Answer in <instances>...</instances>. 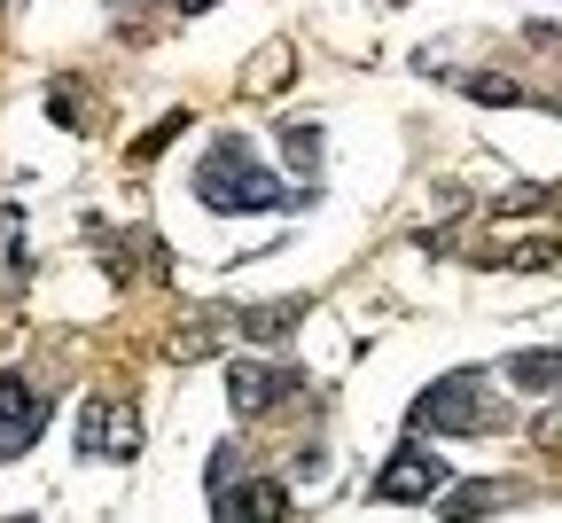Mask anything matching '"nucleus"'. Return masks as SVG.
<instances>
[{
  "mask_svg": "<svg viewBox=\"0 0 562 523\" xmlns=\"http://www.w3.org/2000/svg\"><path fill=\"white\" fill-rule=\"evenodd\" d=\"M446 485H453L446 454H430V445H398V454L383 461V477H375V500H438Z\"/></svg>",
  "mask_w": 562,
  "mask_h": 523,
  "instance_id": "obj_5",
  "label": "nucleus"
},
{
  "mask_svg": "<svg viewBox=\"0 0 562 523\" xmlns=\"http://www.w3.org/2000/svg\"><path fill=\"white\" fill-rule=\"evenodd\" d=\"M508 500V485H461V492H446V515L461 523V515H484V508H501Z\"/></svg>",
  "mask_w": 562,
  "mask_h": 523,
  "instance_id": "obj_13",
  "label": "nucleus"
},
{
  "mask_svg": "<svg viewBox=\"0 0 562 523\" xmlns=\"http://www.w3.org/2000/svg\"><path fill=\"white\" fill-rule=\"evenodd\" d=\"M281 165H290L305 188H321V125H290V133H281Z\"/></svg>",
  "mask_w": 562,
  "mask_h": 523,
  "instance_id": "obj_10",
  "label": "nucleus"
},
{
  "mask_svg": "<svg viewBox=\"0 0 562 523\" xmlns=\"http://www.w3.org/2000/svg\"><path fill=\"white\" fill-rule=\"evenodd\" d=\"M172 133H188V110H172L165 125H149V141H133V157H157V148H165Z\"/></svg>",
  "mask_w": 562,
  "mask_h": 523,
  "instance_id": "obj_15",
  "label": "nucleus"
},
{
  "mask_svg": "<svg viewBox=\"0 0 562 523\" xmlns=\"http://www.w3.org/2000/svg\"><path fill=\"white\" fill-rule=\"evenodd\" d=\"M47 414H55V399L9 367V376H0V461H24L40 445V430H47Z\"/></svg>",
  "mask_w": 562,
  "mask_h": 523,
  "instance_id": "obj_3",
  "label": "nucleus"
},
{
  "mask_svg": "<svg viewBox=\"0 0 562 523\" xmlns=\"http://www.w3.org/2000/svg\"><path fill=\"white\" fill-rule=\"evenodd\" d=\"M79 454H87V461H133V454H140V414H133V399H87V407H79Z\"/></svg>",
  "mask_w": 562,
  "mask_h": 523,
  "instance_id": "obj_4",
  "label": "nucleus"
},
{
  "mask_svg": "<svg viewBox=\"0 0 562 523\" xmlns=\"http://www.w3.org/2000/svg\"><path fill=\"white\" fill-rule=\"evenodd\" d=\"M313 313V297H273V305H243L235 313V336L250 344H281V336H297V321Z\"/></svg>",
  "mask_w": 562,
  "mask_h": 523,
  "instance_id": "obj_7",
  "label": "nucleus"
},
{
  "mask_svg": "<svg viewBox=\"0 0 562 523\" xmlns=\"http://www.w3.org/2000/svg\"><path fill=\"white\" fill-rule=\"evenodd\" d=\"M227 336H235V313H227V321H188L180 336H165V352H172V359H203V352H220Z\"/></svg>",
  "mask_w": 562,
  "mask_h": 523,
  "instance_id": "obj_11",
  "label": "nucleus"
},
{
  "mask_svg": "<svg viewBox=\"0 0 562 523\" xmlns=\"http://www.w3.org/2000/svg\"><path fill=\"white\" fill-rule=\"evenodd\" d=\"M461 94H476V102H524V87L492 79V70H469V79H461Z\"/></svg>",
  "mask_w": 562,
  "mask_h": 523,
  "instance_id": "obj_14",
  "label": "nucleus"
},
{
  "mask_svg": "<svg viewBox=\"0 0 562 523\" xmlns=\"http://www.w3.org/2000/svg\"><path fill=\"white\" fill-rule=\"evenodd\" d=\"M195 203L203 211H297L290 188H281L266 165H258V148L250 141H211L203 148V165H195Z\"/></svg>",
  "mask_w": 562,
  "mask_h": 523,
  "instance_id": "obj_1",
  "label": "nucleus"
},
{
  "mask_svg": "<svg viewBox=\"0 0 562 523\" xmlns=\"http://www.w3.org/2000/svg\"><path fill=\"white\" fill-rule=\"evenodd\" d=\"M414 437H476V430H501V407L484 399V376H446L406 407Z\"/></svg>",
  "mask_w": 562,
  "mask_h": 523,
  "instance_id": "obj_2",
  "label": "nucleus"
},
{
  "mask_svg": "<svg viewBox=\"0 0 562 523\" xmlns=\"http://www.w3.org/2000/svg\"><path fill=\"white\" fill-rule=\"evenodd\" d=\"M211 508H220L227 523L243 515V523H273V515H290V492H281L273 477H258V485H227V492H211Z\"/></svg>",
  "mask_w": 562,
  "mask_h": 523,
  "instance_id": "obj_8",
  "label": "nucleus"
},
{
  "mask_svg": "<svg viewBox=\"0 0 562 523\" xmlns=\"http://www.w3.org/2000/svg\"><path fill=\"white\" fill-rule=\"evenodd\" d=\"M508 383H531V391H562V352H516V359H508Z\"/></svg>",
  "mask_w": 562,
  "mask_h": 523,
  "instance_id": "obj_12",
  "label": "nucleus"
},
{
  "mask_svg": "<svg viewBox=\"0 0 562 523\" xmlns=\"http://www.w3.org/2000/svg\"><path fill=\"white\" fill-rule=\"evenodd\" d=\"M305 391L297 367H258V359H235L227 367V407L235 414H273V407H290Z\"/></svg>",
  "mask_w": 562,
  "mask_h": 523,
  "instance_id": "obj_6",
  "label": "nucleus"
},
{
  "mask_svg": "<svg viewBox=\"0 0 562 523\" xmlns=\"http://www.w3.org/2000/svg\"><path fill=\"white\" fill-rule=\"evenodd\" d=\"M227 477H243V445H220V461H211V492H220Z\"/></svg>",
  "mask_w": 562,
  "mask_h": 523,
  "instance_id": "obj_16",
  "label": "nucleus"
},
{
  "mask_svg": "<svg viewBox=\"0 0 562 523\" xmlns=\"http://www.w3.org/2000/svg\"><path fill=\"white\" fill-rule=\"evenodd\" d=\"M32 281V258H24V211L0 203V297H16Z\"/></svg>",
  "mask_w": 562,
  "mask_h": 523,
  "instance_id": "obj_9",
  "label": "nucleus"
}]
</instances>
